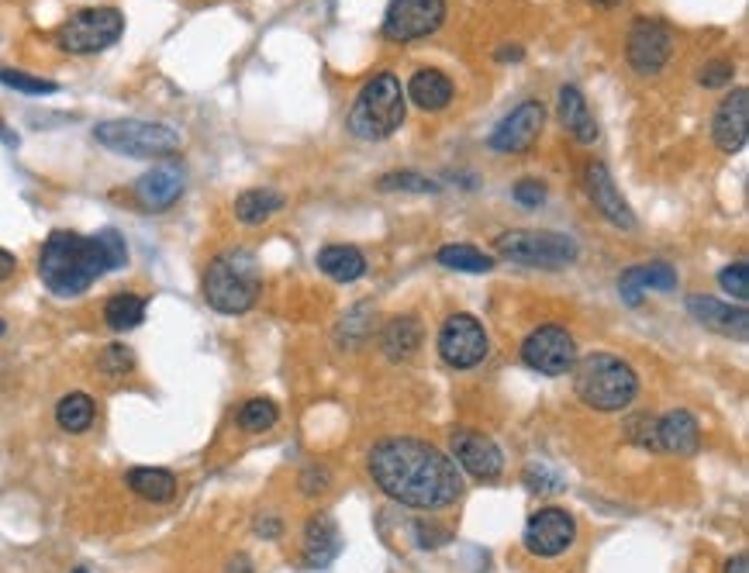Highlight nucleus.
<instances>
[{
    "mask_svg": "<svg viewBox=\"0 0 749 573\" xmlns=\"http://www.w3.org/2000/svg\"><path fill=\"white\" fill-rule=\"evenodd\" d=\"M370 477L387 498L415 511H442L463 494L453 456L411 435H394L370 449Z\"/></svg>",
    "mask_w": 749,
    "mask_h": 573,
    "instance_id": "obj_1",
    "label": "nucleus"
},
{
    "mask_svg": "<svg viewBox=\"0 0 749 573\" xmlns=\"http://www.w3.org/2000/svg\"><path fill=\"white\" fill-rule=\"evenodd\" d=\"M128 266V246L114 228H101L97 235L52 232L38 256V277L56 297H80L90 284L111 270Z\"/></svg>",
    "mask_w": 749,
    "mask_h": 573,
    "instance_id": "obj_2",
    "label": "nucleus"
},
{
    "mask_svg": "<svg viewBox=\"0 0 749 573\" xmlns=\"http://www.w3.org/2000/svg\"><path fill=\"white\" fill-rule=\"evenodd\" d=\"M259 290H263V273L249 249L221 252L204 273V301L218 315H246L259 301Z\"/></svg>",
    "mask_w": 749,
    "mask_h": 573,
    "instance_id": "obj_3",
    "label": "nucleus"
},
{
    "mask_svg": "<svg viewBox=\"0 0 749 573\" xmlns=\"http://www.w3.org/2000/svg\"><path fill=\"white\" fill-rule=\"evenodd\" d=\"M404 90L394 73H377L373 80L363 83L356 94L353 108L346 114V128L363 142L391 139L397 128L404 125Z\"/></svg>",
    "mask_w": 749,
    "mask_h": 573,
    "instance_id": "obj_4",
    "label": "nucleus"
},
{
    "mask_svg": "<svg viewBox=\"0 0 749 573\" xmlns=\"http://www.w3.org/2000/svg\"><path fill=\"white\" fill-rule=\"evenodd\" d=\"M573 391L594 411H625L639 394V377L622 356L594 353L577 366Z\"/></svg>",
    "mask_w": 749,
    "mask_h": 573,
    "instance_id": "obj_5",
    "label": "nucleus"
},
{
    "mask_svg": "<svg viewBox=\"0 0 749 573\" xmlns=\"http://www.w3.org/2000/svg\"><path fill=\"white\" fill-rule=\"evenodd\" d=\"M94 139L104 149L132 159H163L180 149V132H173L170 125H159V121H101L94 128Z\"/></svg>",
    "mask_w": 749,
    "mask_h": 573,
    "instance_id": "obj_6",
    "label": "nucleus"
},
{
    "mask_svg": "<svg viewBox=\"0 0 749 573\" xmlns=\"http://www.w3.org/2000/svg\"><path fill=\"white\" fill-rule=\"evenodd\" d=\"M125 35V14L118 7H83L56 32V45L70 56H94Z\"/></svg>",
    "mask_w": 749,
    "mask_h": 573,
    "instance_id": "obj_7",
    "label": "nucleus"
},
{
    "mask_svg": "<svg viewBox=\"0 0 749 573\" xmlns=\"http://www.w3.org/2000/svg\"><path fill=\"white\" fill-rule=\"evenodd\" d=\"M494 249H498L504 259H515V263H522V266H542V270H563V266H570L580 252L570 235L532 232V228L498 235Z\"/></svg>",
    "mask_w": 749,
    "mask_h": 573,
    "instance_id": "obj_8",
    "label": "nucleus"
},
{
    "mask_svg": "<svg viewBox=\"0 0 749 573\" xmlns=\"http://www.w3.org/2000/svg\"><path fill=\"white\" fill-rule=\"evenodd\" d=\"M625 59H629L632 73L639 76H660L674 59V32L667 21L656 18H636L629 28V42H625Z\"/></svg>",
    "mask_w": 749,
    "mask_h": 573,
    "instance_id": "obj_9",
    "label": "nucleus"
},
{
    "mask_svg": "<svg viewBox=\"0 0 749 573\" xmlns=\"http://www.w3.org/2000/svg\"><path fill=\"white\" fill-rule=\"evenodd\" d=\"M522 359L542 377H563L577 366V342L563 325H539L522 342Z\"/></svg>",
    "mask_w": 749,
    "mask_h": 573,
    "instance_id": "obj_10",
    "label": "nucleus"
},
{
    "mask_svg": "<svg viewBox=\"0 0 749 573\" xmlns=\"http://www.w3.org/2000/svg\"><path fill=\"white\" fill-rule=\"evenodd\" d=\"M446 11V0H391L384 14V38L404 45L435 35L446 21Z\"/></svg>",
    "mask_w": 749,
    "mask_h": 573,
    "instance_id": "obj_11",
    "label": "nucleus"
},
{
    "mask_svg": "<svg viewBox=\"0 0 749 573\" xmlns=\"http://www.w3.org/2000/svg\"><path fill=\"white\" fill-rule=\"evenodd\" d=\"M491 342H487L484 325L477 322L473 315H449L446 325L439 332V356L446 359L449 366L456 370H470L477 366L480 359L487 356Z\"/></svg>",
    "mask_w": 749,
    "mask_h": 573,
    "instance_id": "obj_12",
    "label": "nucleus"
},
{
    "mask_svg": "<svg viewBox=\"0 0 749 573\" xmlns=\"http://www.w3.org/2000/svg\"><path fill=\"white\" fill-rule=\"evenodd\" d=\"M573 539H577V522L563 508L535 511L522 532V542L532 556H560L573 546Z\"/></svg>",
    "mask_w": 749,
    "mask_h": 573,
    "instance_id": "obj_13",
    "label": "nucleus"
},
{
    "mask_svg": "<svg viewBox=\"0 0 749 573\" xmlns=\"http://www.w3.org/2000/svg\"><path fill=\"white\" fill-rule=\"evenodd\" d=\"M449 449H453V463H460L470 477L477 480H498L504 470V453L498 442L487 439L484 432L456 429L449 435Z\"/></svg>",
    "mask_w": 749,
    "mask_h": 573,
    "instance_id": "obj_14",
    "label": "nucleus"
},
{
    "mask_svg": "<svg viewBox=\"0 0 749 573\" xmlns=\"http://www.w3.org/2000/svg\"><path fill=\"white\" fill-rule=\"evenodd\" d=\"M542 125H546V108L539 101L518 104L508 118L501 121L491 132V149L501 156H518V152H529L532 142L539 139Z\"/></svg>",
    "mask_w": 749,
    "mask_h": 573,
    "instance_id": "obj_15",
    "label": "nucleus"
},
{
    "mask_svg": "<svg viewBox=\"0 0 749 573\" xmlns=\"http://www.w3.org/2000/svg\"><path fill=\"white\" fill-rule=\"evenodd\" d=\"M712 139L722 152L736 156V152L746 149L749 139V90L736 87L722 104H718L715 118H712Z\"/></svg>",
    "mask_w": 749,
    "mask_h": 573,
    "instance_id": "obj_16",
    "label": "nucleus"
},
{
    "mask_svg": "<svg viewBox=\"0 0 749 573\" xmlns=\"http://www.w3.org/2000/svg\"><path fill=\"white\" fill-rule=\"evenodd\" d=\"M587 194H591V201H594V208L605 215L611 225L615 228H625V232H636V215H632V208H629V201H625L622 194H618V187H615V180H611V173H608V166L605 163H587Z\"/></svg>",
    "mask_w": 749,
    "mask_h": 573,
    "instance_id": "obj_17",
    "label": "nucleus"
},
{
    "mask_svg": "<svg viewBox=\"0 0 749 573\" xmlns=\"http://www.w3.org/2000/svg\"><path fill=\"white\" fill-rule=\"evenodd\" d=\"M687 311L694 315V322L712 328L718 335H729V339L736 342H746L749 339V315L746 308H732V304H722L715 301V297H687Z\"/></svg>",
    "mask_w": 749,
    "mask_h": 573,
    "instance_id": "obj_18",
    "label": "nucleus"
},
{
    "mask_svg": "<svg viewBox=\"0 0 749 573\" xmlns=\"http://www.w3.org/2000/svg\"><path fill=\"white\" fill-rule=\"evenodd\" d=\"M183 187H187V180H183V170L180 166H152L145 177L135 183V197L142 201L145 211H166L173 208V204L180 201Z\"/></svg>",
    "mask_w": 749,
    "mask_h": 573,
    "instance_id": "obj_19",
    "label": "nucleus"
},
{
    "mask_svg": "<svg viewBox=\"0 0 749 573\" xmlns=\"http://www.w3.org/2000/svg\"><path fill=\"white\" fill-rule=\"evenodd\" d=\"M656 442H660V453L694 456L701 449L698 418L691 411H670V415L656 418Z\"/></svg>",
    "mask_w": 749,
    "mask_h": 573,
    "instance_id": "obj_20",
    "label": "nucleus"
},
{
    "mask_svg": "<svg viewBox=\"0 0 749 573\" xmlns=\"http://www.w3.org/2000/svg\"><path fill=\"white\" fill-rule=\"evenodd\" d=\"M342 553V532L332 515H315L304 525V560L308 567H328Z\"/></svg>",
    "mask_w": 749,
    "mask_h": 573,
    "instance_id": "obj_21",
    "label": "nucleus"
},
{
    "mask_svg": "<svg viewBox=\"0 0 749 573\" xmlns=\"http://www.w3.org/2000/svg\"><path fill=\"white\" fill-rule=\"evenodd\" d=\"M560 125L567 128L577 142H584V145L598 142V121H594L584 94H580L573 83H563L560 87Z\"/></svg>",
    "mask_w": 749,
    "mask_h": 573,
    "instance_id": "obj_22",
    "label": "nucleus"
},
{
    "mask_svg": "<svg viewBox=\"0 0 749 573\" xmlns=\"http://www.w3.org/2000/svg\"><path fill=\"white\" fill-rule=\"evenodd\" d=\"M404 97H411V101H415L422 111H446L449 104H453V97H456V87H453V80H449L446 73L418 70L415 76H411Z\"/></svg>",
    "mask_w": 749,
    "mask_h": 573,
    "instance_id": "obj_23",
    "label": "nucleus"
},
{
    "mask_svg": "<svg viewBox=\"0 0 749 573\" xmlns=\"http://www.w3.org/2000/svg\"><path fill=\"white\" fill-rule=\"evenodd\" d=\"M422 339H425L422 322H418L415 315H401V318H394V322H387V328L380 332V349H384V356L391 359V363H404V359H411L418 353Z\"/></svg>",
    "mask_w": 749,
    "mask_h": 573,
    "instance_id": "obj_24",
    "label": "nucleus"
},
{
    "mask_svg": "<svg viewBox=\"0 0 749 573\" xmlns=\"http://www.w3.org/2000/svg\"><path fill=\"white\" fill-rule=\"evenodd\" d=\"M125 484L139 494L142 501L163 504L177 494V477L163 466H135V470L125 473Z\"/></svg>",
    "mask_w": 749,
    "mask_h": 573,
    "instance_id": "obj_25",
    "label": "nucleus"
},
{
    "mask_svg": "<svg viewBox=\"0 0 749 573\" xmlns=\"http://www.w3.org/2000/svg\"><path fill=\"white\" fill-rule=\"evenodd\" d=\"M280 208H284V194H277V190H270V187H252L246 194L235 197V218H239L242 225H263V221H270Z\"/></svg>",
    "mask_w": 749,
    "mask_h": 573,
    "instance_id": "obj_26",
    "label": "nucleus"
},
{
    "mask_svg": "<svg viewBox=\"0 0 749 573\" xmlns=\"http://www.w3.org/2000/svg\"><path fill=\"white\" fill-rule=\"evenodd\" d=\"M318 266L339 284H353L366 273V259L356 246H325L318 252Z\"/></svg>",
    "mask_w": 749,
    "mask_h": 573,
    "instance_id": "obj_27",
    "label": "nucleus"
},
{
    "mask_svg": "<svg viewBox=\"0 0 749 573\" xmlns=\"http://www.w3.org/2000/svg\"><path fill=\"white\" fill-rule=\"evenodd\" d=\"M94 415H97L94 397H90V394H83V391L66 394L63 401H59V408H56V422H59V429H63V432H70V435L87 432L90 425H94Z\"/></svg>",
    "mask_w": 749,
    "mask_h": 573,
    "instance_id": "obj_28",
    "label": "nucleus"
},
{
    "mask_svg": "<svg viewBox=\"0 0 749 573\" xmlns=\"http://www.w3.org/2000/svg\"><path fill=\"white\" fill-rule=\"evenodd\" d=\"M104 322L114 332H132L145 322V301L139 294H114L104 304Z\"/></svg>",
    "mask_w": 749,
    "mask_h": 573,
    "instance_id": "obj_29",
    "label": "nucleus"
},
{
    "mask_svg": "<svg viewBox=\"0 0 749 573\" xmlns=\"http://www.w3.org/2000/svg\"><path fill=\"white\" fill-rule=\"evenodd\" d=\"M435 259H439L446 270H460V273H491L494 270V259L487 256V252L473 249V246H442L435 252Z\"/></svg>",
    "mask_w": 749,
    "mask_h": 573,
    "instance_id": "obj_30",
    "label": "nucleus"
},
{
    "mask_svg": "<svg viewBox=\"0 0 749 573\" xmlns=\"http://www.w3.org/2000/svg\"><path fill=\"white\" fill-rule=\"evenodd\" d=\"M277 418H280V408L270 397H252L239 411V425L246 432H270L273 425H277Z\"/></svg>",
    "mask_w": 749,
    "mask_h": 573,
    "instance_id": "obj_31",
    "label": "nucleus"
},
{
    "mask_svg": "<svg viewBox=\"0 0 749 573\" xmlns=\"http://www.w3.org/2000/svg\"><path fill=\"white\" fill-rule=\"evenodd\" d=\"M0 83L11 90H18V94H28V97H49L59 90L56 80H42V76H32V73H21V70H0Z\"/></svg>",
    "mask_w": 749,
    "mask_h": 573,
    "instance_id": "obj_32",
    "label": "nucleus"
},
{
    "mask_svg": "<svg viewBox=\"0 0 749 573\" xmlns=\"http://www.w3.org/2000/svg\"><path fill=\"white\" fill-rule=\"evenodd\" d=\"M380 190H411V194H439V180H428L422 173H411V170H401V173H387L384 180H380Z\"/></svg>",
    "mask_w": 749,
    "mask_h": 573,
    "instance_id": "obj_33",
    "label": "nucleus"
},
{
    "mask_svg": "<svg viewBox=\"0 0 749 573\" xmlns=\"http://www.w3.org/2000/svg\"><path fill=\"white\" fill-rule=\"evenodd\" d=\"M97 366H101V373H107V377H128L135 370V353L128 346H121V342H114V346H107L97 356Z\"/></svg>",
    "mask_w": 749,
    "mask_h": 573,
    "instance_id": "obj_34",
    "label": "nucleus"
},
{
    "mask_svg": "<svg viewBox=\"0 0 749 573\" xmlns=\"http://www.w3.org/2000/svg\"><path fill=\"white\" fill-rule=\"evenodd\" d=\"M625 439L639 449H649V453H660V442H656V418L653 415H636L625 422Z\"/></svg>",
    "mask_w": 749,
    "mask_h": 573,
    "instance_id": "obj_35",
    "label": "nucleus"
},
{
    "mask_svg": "<svg viewBox=\"0 0 749 573\" xmlns=\"http://www.w3.org/2000/svg\"><path fill=\"white\" fill-rule=\"evenodd\" d=\"M718 284L725 287V294H732L736 301H746L749 297V263H732V266H725L722 273H718Z\"/></svg>",
    "mask_w": 749,
    "mask_h": 573,
    "instance_id": "obj_36",
    "label": "nucleus"
},
{
    "mask_svg": "<svg viewBox=\"0 0 749 573\" xmlns=\"http://www.w3.org/2000/svg\"><path fill=\"white\" fill-rule=\"evenodd\" d=\"M618 290H622V301H625V304L639 308V304H642V294L649 290V284H646V270H642V266H632V270H625L622 280H618Z\"/></svg>",
    "mask_w": 749,
    "mask_h": 573,
    "instance_id": "obj_37",
    "label": "nucleus"
},
{
    "mask_svg": "<svg viewBox=\"0 0 749 573\" xmlns=\"http://www.w3.org/2000/svg\"><path fill=\"white\" fill-rule=\"evenodd\" d=\"M511 194H515V201L522 204V208H542V204H546V183L518 180L515 187H511Z\"/></svg>",
    "mask_w": 749,
    "mask_h": 573,
    "instance_id": "obj_38",
    "label": "nucleus"
},
{
    "mask_svg": "<svg viewBox=\"0 0 749 573\" xmlns=\"http://www.w3.org/2000/svg\"><path fill=\"white\" fill-rule=\"evenodd\" d=\"M732 76H736V63H729V59H715V63H708L705 70H701V83L718 90V87H729Z\"/></svg>",
    "mask_w": 749,
    "mask_h": 573,
    "instance_id": "obj_39",
    "label": "nucleus"
},
{
    "mask_svg": "<svg viewBox=\"0 0 749 573\" xmlns=\"http://www.w3.org/2000/svg\"><path fill=\"white\" fill-rule=\"evenodd\" d=\"M525 484H529V491H539V494L563 491V480L556 477V473H549L546 466H529V470H525Z\"/></svg>",
    "mask_w": 749,
    "mask_h": 573,
    "instance_id": "obj_40",
    "label": "nucleus"
},
{
    "mask_svg": "<svg viewBox=\"0 0 749 573\" xmlns=\"http://www.w3.org/2000/svg\"><path fill=\"white\" fill-rule=\"evenodd\" d=\"M646 270V284H649V290H674L677 287V270L674 266H667V263H649V266H642Z\"/></svg>",
    "mask_w": 749,
    "mask_h": 573,
    "instance_id": "obj_41",
    "label": "nucleus"
},
{
    "mask_svg": "<svg viewBox=\"0 0 749 573\" xmlns=\"http://www.w3.org/2000/svg\"><path fill=\"white\" fill-rule=\"evenodd\" d=\"M328 480H332V473H328L325 466H315V463H311L308 470L301 473V491L308 494V498H315V494L328 491Z\"/></svg>",
    "mask_w": 749,
    "mask_h": 573,
    "instance_id": "obj_42",
    "label": "nucleus"
},
{
    "mask_svg": "<svg viewBox=\"0 0 749 573\" xmlns=\"http://www.w3.org/2000/svg\"><path fill=\"white\" fill-rule=\"evenodd\" d=\"M256 532H259V539H280V536H284V522L266 515V518H259V522H256Z\"/></svg>",
    "mask_w": 749,
    "mask_h": 573,
    "instance_id": "obj_43",
    "label": "nucleus"
},
{
    "mask_svg": "<svg viewBox=\"0 0 749 573\" xmlns=\"http://www.w3.org/2000/svg\"><path fill=\"white\" fill-rule=\"evenodd\" d=\"M494 59H498V63H522L525 49H522V45H504V49L494 52Z\"/></svg>",
    "mask_w": 749,
    "mask_h": 573,
    "instance_id": "obj_44",
    "label": "nucleus"
},
{
    "mask_svg": "<svg viewBox=\"0 0 749 573\" xmlns=\"http://www.w3.org/2000/svg\"><path fill=\"white\" fill-rule=\"evenodd\" d=\"M18 270V259H14V252H7V249H0V284H4L11 273Z\"/></svg>",
    "mask_w": 749,
    "mask_h": 573,
    "instance_id": "obj_45",
    "label": "nucleus"
},
{
    "mask_svg": "<svg viewBox=\"0 0 749 573\" xmlns=\"http://www.w3.org/2000/svg\"><path fill=\"white\" fill-rule=\"evenodd\" d=\"M225 573H256V570H252V563L246 560V556H235V560L228 563Z\"/></svg>",
    "mask_w": 749,
    "mask_h": 573,
    "instance_id": "obj_46",
    "label": "nucleus"
},
{
    "mask_svg": "<svg viewBox=\"0 0 749 573\" xmlns=\"http://www.w3.org/2000/svg\"><path fill=\"white\" fill-rule=\"evenodd\" d=\"M725 573H749V560H746V553H739L736 560H729V567H725Z\"/></svg>",
    "mask_w": 749,
    "mask_h": 573,
    "instance_id": "obj_47",
    "label": "nucleus"
},
{
    "mask_svg": "<svg viewBox=\"0 0 749 573\" xmlns=\"http://www.w3.org/2000/svg\"><path fill=\"white\" fill-rule=\"evenodd\" d=\"M584 4H591V7H618L622 0H584Z\"/></svg>",
    "mask_w": 749,
    "mask_h": 573,
    "instance_id": "obj_48",
    "label": "nucleus"
},
{
    "mask_svg": "<svg viewBox=\"0 0 749 573\" xmlns=\"http://www.w3.org/2000/svg\"><path fill=\"white\" fill-rule=\"evenodd\" d=\"M73 573H90V570H87V567H76Z\"/></svg>",
    "mask_w": 749,
    "mask_h": 573,
    "instance_id": "obj_49",
    "label": "nucleus"
},
{
    "mask_svg": "<svg viewBox=\"0 0 749 573\" xmlns=\"http://www.w3.org/2000/svg\"><path fill=\"white\" fill-rule=\"evenodd\" d=\"M4 332H7V325H4V322H0V335H4Z\"/></svg>",
    "mask_w": 749,
    "mask_h": 573,
    "instance_id": "obj_50",
    "label": "nucleus"
}]
</instances>
